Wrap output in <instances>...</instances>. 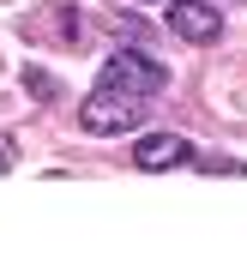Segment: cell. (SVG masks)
I'll list each match as a JSON object with an SVG mask.
<instances>
[{
    "label": "cell",
    "mask_w": 247,
    "mask_h": 253,
    "mask_svg": "<svg viewBox=\"0 0 247 253\" xmlns=\"http://www.w3.org/2000/svg\"><path fill=\"white\" fill-rule=\"evenodd\" d=\"M151 115V97H133V90H90V103L79 109V126L97 139H115V133H139Z\"/></svg>",
    "instance_id": "6da1fadb"
},
{
    "label": "cell",
    "mask_w": 247,
    "mask_h": 253,
    "mask_svg": "<svg viewBox=\"0 0 247 253\" xmlns=\"http://www.w3.org/2000/svg\"><path fill=\"white\" fill-rule=\"evenodd\" d=\"M12 157H18V151H12V139H0V175L12 169Z\"/></svg>",
    "instance_id": "5b68a950"
},
{
    "label": "cell",
    "mask_w": 247,
    "mask_h": 253,
    "mask_svg": "<svg viewBox=\"0 0 247 253\" xmlns=\"http://www.w3.org/2000/svg\"><path fill=\"white\" fill-rule=\"evenodd\" d=\"M97 84L103 90H133V97H157V90L169 84V73H163V60H151L145 48H115L103 60Z\"/></svg>",
    "instance_id": "7a4b0ae2"
},
{
    "label": "cell",
    "mask_w": 247,
    "mask_h": 253,
    "mask_svg": "<svg viewBox=\"0 0 247 253\" xmlns=\"http://www.w3.org/2000/svg\"><path fill=\"white\" fill-rule=\"evenodd\" d=\"M193 139H181V133H139V145H133V163L145 169V175H163V169H187L193 163Z\"/></svg>",
    "instance_id": "3957f363"
},
{
    "label": "cell",
    "mask_w": 247,
    "mask_h": 253,
    "mask_svg": "<svg viewBox=\"0 0 247 253\" xmlns=\"http://www.w3.org/2000/svg\"><path fill=\"white\" fill-rule=\"evenodd\" d=\"M169 30L181 42H217L223 37V12L211 6V0H169Z\"/></svg>",
    "instance_id": "277c9868"
},
{
    "label": "cell",
    "mask_w": 247,
    "mask_h": 253,
    "mask_svg": "<svg viewBox=\"0 0 247 253\" xmlns=\"http://www.w3.org/2000/svg\"><path fill=\"white\" fill-rule=\"evenodd\" d=\"M145 6H151V0H145ZM157 6H169V0H157Z\"/></svg>",
    "instance_id": "8992f818"
}]
</instances>
